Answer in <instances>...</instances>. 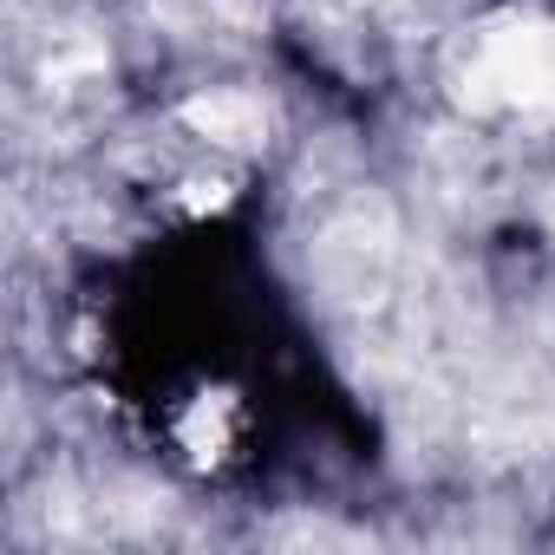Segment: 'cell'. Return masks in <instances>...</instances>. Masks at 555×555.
Wrapping results in <instances>:
<instances>
[{"label":"cell","mask_w":555,"mask_h":555,"mask_svg":"<svg viewBox=\"0 0 555 555\" xmlns=\"http://www.w3.org/2000/svg\"><path fill=\"white\" fill-rule=\"evenodd\" d=\"M183 125L209 144H222V151H255L261 131H268V112L248 92H196L183 105Z\"/></svg>","instance_id":"1"}]
</instances>
